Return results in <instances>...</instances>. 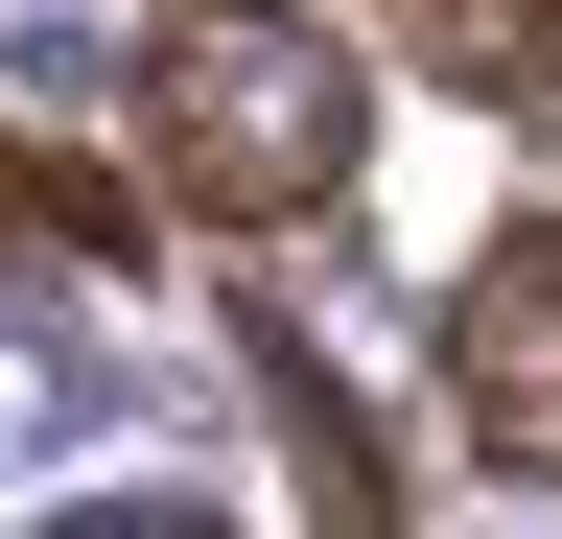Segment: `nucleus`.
Listing matches in <instances>:
<instances>
[{
	"label": "nucleus",
	"instance_id": "20e7f679",
	"mask_svg": "<svg viewBox=\"0 0 562 539\" xmlns=\"http://www.w3.org/2000/svg\"><path fill=\"white\" fill-rule=\"evenodd\" d=\"M165 188H94V165H47V142H0V258H117Z\"/></svg>",
	"mask_w": 562,
	"mask_h": 539
},
{
	"label": "nucleus",
	"instance_id": "f257e3e1",
	"mask_svg": "<svg viewBox=\"0 0 562 539\" xmlns=\"http://www.w3.org/2000/svg\"><path fill=\"white\" fill-rule=\"evenodd\" d=\"M117 117H140V188H165L188 235H305L351 188V142H375V94H351V47L305 0H165Z\"/></svg>",
	"mask_w": 562,
	"mask_h": 539
},
{
	"label": "nucleus",
	"instance_id": "7ed1b4c3",
	"mask_svg": "<svg viewBox=\"0 0 562 539\" xmlns=\"http://www.w3.org/2000/svg\"><path fill=\"white\" fill-rule=\"evenodd\" d=\"M398 47L446 94H562V0H398Z\"/></svg>",
	"mask_w": 562,
	"mask_h": 539
},
{
	"label": "nucleus",
	"instance_id": "f03ea898",
	"mask_svg": "<svg viewBox=\"0 0 562 539\" xmlns=\"http://www.w3.org/2000/svg\"><path fill=\"white\" fill-rule=\"evenodd\" d=\"M446 423L562 493V212H516V235L446 282Z\"/></svg>",
	"mask_w": 562,
	"mask_h": 539
}]
</instances>
